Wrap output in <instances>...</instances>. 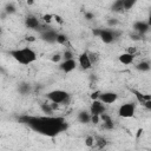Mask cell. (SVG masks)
Masks as SVG:
<instances>
[{
  "mask_svg": "<svg viewBox=\"0 0 151 151\" xmlns=\"http://www.w3.org/2000/svg\"><path fill=\"white\" fill-rule=\"evenodd\" d=\"M20 120L26 124L29 129L34 130L35 132L54 137L67 129V124L63 117H54V116H24Z\"/></svg>",
  "mask_w": 151,
  "mask_h": 151,
  "instance_id": "cell-1",
  "label": "cell"
},
{
  "mask_svg": "<svg viewBox=\"0 0 151 151\" xmlns=\"http://www.w3.org/2000/svg\"><path fill=\"white\" fill-rule=\"evenodd\" d=\"M8 54L20 65H31L33 64L37 59H38V55L35 53V51L28 46L26 47H21V48H14V50H11L8 52Z\"/></svg>",
  "mask_w": 151,
  "mask_h": 151,
  "instance_id": "cell-2",
  "label": "cell"
},
{
  "mask_svg": "<svg viewBox=\"0 0 151 151\" xmlns=\"http://www.w3.org/2000/svg\"><path fill=\"white\" fill-rule=\"evenodd\" d=\"M46 99L55 105H66L70 103V94L65 90H52L46 93Z\"/></svg>",
  "mask_w": 151,
  "mask_h": 151,
  "instance_id": "cell-3",
  "label": "cell"
},
{
  "mask_svg": "<svg viewBox=\"0 0 151 151\" xmlns=\"http://www.w3.org/2000/svg\"><path fill=\"white\" fill-rule=\"evenodd\" d=\"M93 34L98 35L104 44H112L120 33L112 28H99V29H94Z\"/></svg>",
  "mask_w": 151,
  "mask_h": 151,
  "instance_id": "cell-4",
  "label": "cell"
},
{
  "mask_svg": "<svg viewBox=\"0 0 151 151\" xmlns=\"http://www.w3.org/2000/svg\"><path fill=\"white\" fill-rule=\"evenodd\" d=\"M136 110H137L136 103H132V101L124 103L118 109V116L122 118H132L136 113Z\"/></svg>",
  "mask_w": 151,
  "mask_h": 151,
  "instance_id": "cell-5",
  "label": "cell"
},
{
  "mask_svg": "<svg viewBox=\"0 0 151 151\" xmlns=\"http://www.w3.org/2000/svg\"><path fill=\"white\" fill-rule=\"evenodd\" d=\"M77 61H78V65H79L83 70H85V71L92 68L93 63H92V60H91V58H90L88 52H81V53L78 55Z\"/></svg>",
  "mask_w": 151,
  "mask_h": 151,
  "instance_id": "cell-6",
  "label": "cell"
},
{
  "mask_svg": "<svg viewBox=\"0 0 151 151\" xmlns=\"http://www.w3.org/2000/svg\"><path fill=\"white\" fill-rule=\"evenodd\" d=\"M99 100L101 103H104L105 105H111V104H114L118 100V94L113 91H104V92L100 93Z\"/></svg>",
  "mask_w": 151,
  "mask_h": 151,
  "instance_id": "cell-7",
  "label": "cell"
},
{
  "mask_svg": "<svg viewBox=\"0 0 151 151\" xmlns=\"http://www.w3.org/2000/svg\"><path fill=\"white\" fill-rule=\"evenodd\" d=\"M106 111V107H105V104L101 103L100 100H93L91 103V106H90V113L92 116H101L104 114Z\"/></svg>",
  "mask_w": 151,
  "mask_h": 151,
  "instance_id": "cell-8",
  "label": "cell"
},
{
  "mask_svg": "<svg viewBox=\"0 0 151 151\" xmlns=\"http://www.w3.org/2000/svg\"><path fill=\"white\" fill-rule=\"evenodd\" d=\"M78 65V61L76 59H70V60H63L59 63V70L63 71L64 73H71L72 71L76 70Z\"/></svg>",
  "mask_w": 151,
  "mask_h": 151,
  "instance_id": "cell-9",
  "label": "cell"
},
{
  "mask_svg": "<svg viewBox=\"0 0 151 151\" xmlns=\"http://www.w3.org/2000/svg\"><path fill=\"white\" fill-rule=\"evenodd\" d=\"M57 35L58 33L54 31V29H51V28H45L44 31H41L40 33V38L45 41H47L48 44H54L57 42Z\"/></svg>",
  "mask_w": 151,
  "mask_h": 151,
  "instance_id": "cell-10",
  "label": "cell"
},
{
  "mask_svg": "<svg viewBox=\"0 0 151 151\" xmlns=\"http://www.w3.org/2000/svg\"><path fill=\"white\" fill-rule=\"evenodd\" d=\"M25 26L29 29H39L40 28V21L34 15H28L25 19Z\"/></svg>",
  "mask_w": 151,
  "mask_h": 151,
  "instance_id": "cell-11",
  "label": "cell"
},
{
  "mask_svg": "<svg viewBox=\"0 0 151 151\" xmlns=\"http://www.w3.org/2000/svg\"><path fill=\"white\" fill-rule=\"evenodd\" d=\"M151 27L149 26V24H147V21H140V20H138V21H136L134 24H133V29L138 33V34H144V33H146L149 29H150Z\"/></svg>",
  "mask_w": 151,
  "mask_h": 151,
  "instance_id": "cell-12",
  "label": "cell"
},
{
  "mask_svg": "<svg viewBox=\"0 0 151 151\" xmlns=\"http://www.w3.org/2000/svg\"><path fill=\"white\" fill-rule=\"evenodd\" d=\"M134 57L136 55H133V54H131L129 52H124V53L118 55V60L123 65H131L134 61Z\"/></svg>",
  "mask_w": 151,
  "mask_h": 151,
  "instance_id": "cell-13",
  "label": "cell"
},
{
  "mask_svg": "<svg viewBox=\"0 0 151 151\" xmlns=\"http://www.w3.org/2000/svg\"><path fill=\"white\" fill-rule=\"evenodd\" d=\"M77 119L81 124H87V123H91L92 114L90 112H86V111H80L78 113V116H77Z\"/></svg>",
  "mask_w": 151,
  "mask_h": 151,
  "instance_id": "cell-14",
  "label": "cell"
},
{
  "mask_svg": "<svg viewBox=\"0 0 151 151\" xmlns=\"http://www.w3.org/2000/svg\"><path fill=\"white\" fill-rule=\"evenodd\" d=\"M136 68L140 72H147V71L151 70V64L146 60H142L138 64H136Z\"/></svg>",
  "mask_w": 151,
  "mask_h": 151,
  "instance_id": "cell-15",
  "label": "cell"
},
{
  "mask_svg": "<svg viewBox=\"0 0 151 151\" xmlns=\"http://www.w3.org/2000/svg\"><path fill=\"white\" fill-rule=\"evenodd\" d=\"M111 8H112L113 12H118V13L124 12V11H125V9H124V0H116V1L112 4Z\"/></svg>",
  "mask_w": 151,
  "mask_h": 151,
  "instance_id": "cell-16",
  "label": "cell"
},
{
  "mask_svg": "<svg viewBox=\"0 0 151 151\" xmlns=\"http://www.w3.org/2000/svg\"><path fill=\"white\" fill-rule=\"evenodd\" d=\"M18 90H19V92H20L21 94H27V93L31 92V85L27 84V83H22V84L19 85Z\"/></svg>",
  "mask_w": 151,
  "mask_h": 151,
  "instance_id": "cell-17",
  "label": "cell"
},
{
  "mask_svg": "<svg viewBox=\"0 0 151 151\" xmlns=\"http://www.w3.org/2000/svg\"><path fill=\"white\" fill-rule=\"evenodd\" d=\"M66 42H67V37L65 34H63V33H58V35H57V44L66 45Z\"/></svg>",
  "mask_w": 151,
  "mask_h": 151,
  "instance_id": "cell-18",
  "label": "cell"
},
{
  "mask_svg": "<svg viewBox=\"0 0 151 151\" xmlns=\"http://www.w3.org/2000/svg\"><path fill=\"white\" fill-rule=\"evenodd\" d=\"M85 145L88 146V147H93V146H96V138L92 137V136L86 137V139H85Z\"/></svg>",
  "mask_w": 151,
  "mask_h": 151,
  "instance_id": "cell-19",
  "label": "cell"
},
{
  "mask_svg": "<svg viewBox=\"0 0 151 151\" xmlns=\"http://www.w3.org/2000/svg\"><path fill=\"white\" fill-rule=\"evenodd\" d=\"M136 0H124V9L125 11H129V9H131L134 5H136Z\"/></svg>",
  "mask_w": 151,
  "mask_h": 151,
  "instance_id": "cell-20",
  "label": "cell"
},
{
  "mask_svg": "<svg viewBox=\"0 0 151 151\" xmlns=\"http://www.w3.org/2000/svg\"><path fill=\"white\" fill-rule=\"evenodd\" d=\"M63 59L64 60H70V59H74V54L71 50H65V52L63 53Z\"/></svg>",
  "mask_w": 151,
  "mask_h": 151,
  "instance_id": "cell-21",
  "label": "cell"
},
{
  "mask_svg": "<svg viewBox=\"0 0 151 151\" xmlns=\"http://www.w3.org/2000/svg\"><path fill=\"white\" fill-rule=\"evenodd\" d=\"M100 93H101V91H94V92H92V94H91V99H92V101H93V100H99Z\"/></svg>",
  "mask_w": 151,
  "mask_h": 151,
  "instance_id": "cell-22",
  "label": "cell"
},
{
  "mask_svg": "<svg viewBox=\"0 0 151 151\" xmlns=\"http://www.w3.org/2000/svg\"><path fill=\"white\" fill-rule=\"evenodd\" d=\"M52 18H54V15H52V14H45V15H42V20L45 22H47V24H50L52 21Z\"/></svg>",
  "mask_w": 151,
  "mask_h": 151,
  "instance_id": "cell-23",
  "label": "cell"
},
{
  "mask_svg": "<svg viewBox=\"0 0 151 151\" xmlns=\"http://www.w3.org/2000/svg\"><path fill=\"white\" fill-rule=\"evenodd\" d=\"M107 25H109L110 27L116 26V25H118V20H117V19H109V20H107Z\"/></svg>",
  "mask_w": 151,
  "mask_h": 151,
  "instance_id": "cell-24",
  "label": "cell"
},
{
  "mask_svg": "<svg viewBox=\"0 0 151 151\" xmlns=\"http://www.w3.org/2000/svg\"><path fill=\"white\" fill-rule=\"evenodd\" d=\"M61 58H63L61 54H54V55L52 57V61H54V63H59V61L61 60Z\"/></svg>",
  "mask_w": 151,
  "mask_h": 151,
  "instance_id": "cell-25",
  "label": "cell"
},
{
  "mask_svg": "<svg viewBox=\"0 0 151 151\" xmlns=\"http://www.w3.org/2000/svg\"><path fill=\"white\" fill-rule=\"evenodd\" d=\"M91 122H92L93 124H98V123L100 122V117H99V116H92Z\"/></svg>",
  "mask_w": 151,
  "mask_h": 151,
  "instance_id": "cell-26",
  "label": "cell"
},
{
  "mask_svg": "<svg viewBox=\"0 0 151 151\" xmlns=\"http://www.w3.org/2000/svg\"><path fill=\"white\" fill-rule=\"evenodd\" d=\"M15 9H14V7H13V5H7L6 6V12L7 13H13Z\"/></svg>",
  "mask_w": 151,
  "mask_h": 151,
  "instance_id": "cell-27",
  "label": "cell"
},
{
  "mask_svg": "<svg viewBox=\"0 0 151 151\" xmlns=\"http://www.w3.org/2000/svg\"><path fill=\"white\" fill-rule=\"evenodd\" d=\"M85 18H86L87 20H92V19H93V14H92V13L86 12V13H85Z\"/></svg>",
  "mask_w": 151,
  "mask_h": 151,
  "instance_id": "cell-28",
  "label": "cell"
},
{
  "mask_svg": "<svg viewBox=\"0 0 151 151\" xmlns=\"http://www.w3.org/2000/svg\"><path fill=\"white\" fill-rule=\"evenodd\" d=\"M144 107H145V109H147V110H150V111H151V100H149V101H147V103H146V104H145V105H144Z\"/></svg>",
  "mask_w": 151,
  "mask_h": 151,
  "instance_id": "cell-29",
  "label": "cell"
},
{
  "mask_svg": "<svg viewBox=\"0 0 151 151\" xmlns=\"http://www.w3.org/2000/svg\"><path fill=\"white\" fill-rule=\"evenodd\" d=\"M54 19H55V20H57L58 22H60V24L63 22V20H61V18H60L59 15H54Z\"/></svg>",
  "mask_w": 151,
  "mask_h": 151,
  "instance_id": "cell-30",
  "label": "cell"
},
{
  "mask_svg": "<svg viewBox=\"0 0 151 151\" xmlns=\"http://www.w3.org/2000/svg\"><path fill=\"white\" fill-rule=\"evenodd\" d=\"M146 21H147V24H149V26L151 27V13L149 14V18H147V20H146Z\"/></svg>",
  "mask_w": 151,
  "mask_h": 151,
  "instance_id": "cell-31",
  "label": "cell"
}]
</instances>
